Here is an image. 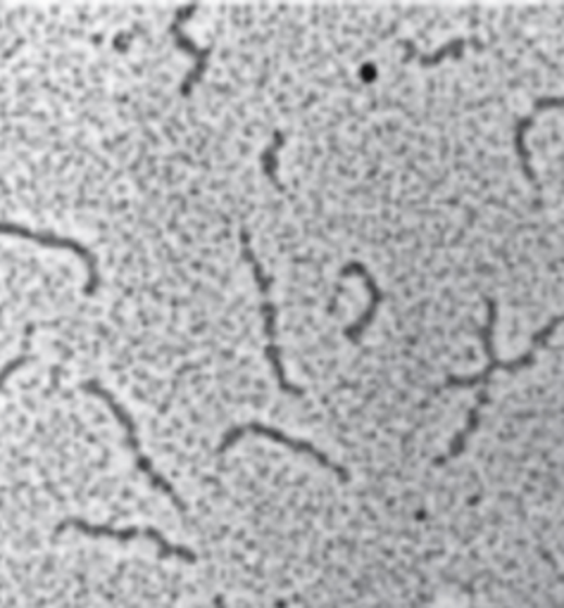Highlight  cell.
I'll return each instance as SVG.
<instances>
[{"instance_id": "6da1fadb", "label": "cell", "mask_w": 564, "mask_h": 608, "mask_svg": "<svg viewBox=\"0 0 564 608\" xmlns=\"http://www.w3.org/2000/svg\"><path fill=\"white\" fill-rule=\"evenodd\" d=\"M496 324H498V304H496V300H486V324L479 328V338H481V345H484L486 359H488L486 366H484V371L474 373V376H467V378L448 376V378H446V383L441 385V390H453V388H486V385H488V380L493 378L496 371L517 373V371L526 369V366H531V364L536 362L538 350L546 347V345H548V340L553 338V333L564 324V314H557L555 319H550L546 326L538 328V331H536L534 338H531V347L526 350V354H522V357H517V359H510V362H503V359H500L498 354H496V345H493Z\"/></svg>"}, {"instance_id": "7a4b0ae2", "label": "cell", "mask_w": 564, "mask_h": 608, "mask_svg": "<svg viewBox=\"0 0 564 608\" xmlns=\"http://www.w3.org/2000/svg\"><path fill=\"white\" fill-rule=\"evenodd\" d=\"M241 250H243V259L248 262L250 271H253V278H255L258 290H260V314H262V326H265V340H267L265 342V357L272 366L274 378H277L281 392H286V395H291V397H303L305 390L293 385L291 380H288L286 371H284L279 335H277V304L272 302V295H270L272 281H270V276L265 274V269H262V264L255 257L253 248H250V236H248L246 228H241Z\"/></svg>"}, {"instance_id": "3957f363", "label": "cell", "mask_w": 564, "mask_h": 608, "mask_svg": "<svg viewBox=\"0 0 564 608\" xmlns=\"http://www.w3.org/2000/svg\"><path fill=\"white\" fill-rule=\"evenodd\" d=\"M84 392H89V395H93L96 400L103 402L105 407L112 411V416L117 418V421H120L122 428H124V435H127V447H129V452H131V456H134L136 468H139V471L150 480V485H153L155 490H160L162 494H165V497L184 514V511H186V504L181 502L177 490H174V487L167 483V478H165V476H160V473H158V468H155L153 464H150V459L143 454L141 442H139V433H136V423H134V418L129 416V411L124 409L122 404H120L115 397H112L103 385H98L96 380H86V383H84Z\"/></svg>"}, {"instance_id": "277c9868", "label": "cell", "mask_w": 564, "mask_h": 608, "mask_svg": "<svg viewBox=\"0 0 564 608\" xmlns=\"http://www.w3.org/2000/svg\"><path fill=\"white\" fill-rule=\"evenodd\" d=\"M65 530H77V532H82V535L108 537V540H117V542L148 540V542L155 544L162 556H170V559H179V561H186V563H196L198 561V556L191 549L181 547V544H172L155 528H115V525L86 523V521H82V518H67V521H62L55 528V532H65Z\"/></svg>"}, {"instance_id": "5b68a950", "label": "cell", "mask_w": 564, "mask_h": 608, "mask_svg": "<svg viewBox=\"0 0 564 608\" xmlns=\"http://www.w3.org/2000/svg\"><path fill=\"white\" fill-rule=\"evenodd\" d=\"M246 435L267 438V440H272V442H277V445H284V447L293 449V452H298V454H305V456H310V459H315L322 468H327V471H331L338 480H343V483H348V478H350V476H348L346 468H343L341 464L331 461L329 456L324 454L322 449H317L315 445H312V442L300 440V438H288L286 433H281V430L270 428V426H262V423H243V426H238V428H231L229 433L224 435L222 442H220V454H224L229 447H234L236 442L241 440V438H246Z\"/></svg>"}, {"instance_id": "8992f818", "label": "cell", "mask_w": 564, "mask_h": 608, "mask_svg": "<svg viewBox=\"0 0 564 608\" xmlns=\"http://www.w3.org/2000/svg\"><path fill=\"white\" fill-rule=\"evenodd\" d=\"M0 236H15L22 240H32V243H39L41 248H55V250H70L77 255L84 264L86 271H89V281H86V295H93L100 283V274H98V259L89 248H84L79 240L74 238H62L55 233H46V231H34V228H24L17 224H8L0 221Z\"/></svg>"}, {"instance_id": "52a82bcc", "label": "cell", "mask_w": 564, "mask_h": 608, "mask_svg": "<svg viewBox=\"0 0 564 608\" xmlns=\"http://www.w3.org/2000/svg\"><path fill=\"white\" fill-rule=\"evenodd\" d=\"M196 12H198V5L177 8V12H174V17H172V24H170V34L174 36V43H177L184 50V53L193 58V69L188 72V76L181 84V96L193 93V88L200 84V79H203V74L208 69V62L212 58V48H200V46L193 43V38H188L184 34V24L188 20H193Z\"/></svg>"}, {"instance_id": "ba28073f", "label": "cell", "mask_w": 564, "mask_h": 608, "mask_svg": "<svg viewBox=\"0 0 564 608\" xmlns=\"http://www.w3.org/2000/svg\"><path fill=\"white\" fill-rule=\"evenodd\" d=\"M560 107H564V96H543V98L536 100L531 112L524 114V117H519L517 124H515V152H517L519 167H522V174L526 176V181L534 186L538 198H541V181H538L536 169H534L531 157H529V150H526V136H529L534 122L541 117L543 112L560 110Z\"/></svg>"}, {"instance_id": "9c48e42d", "label": "cell", "mask_w": 564, "mask_h": 608, "mask_svg": "<svg viewBox=\"0 0 564 608\" xmlns=\"http://www.w3.org/2000/svg\"><path fill=\"white\" fill-rule=\"evenodd\" d=\"M341 276H346V278H348V276H358V278H362V283H365L367 293H369V304H367L365 314H362L353 326H348V328H346V338H348L350 342H360V338L365 335V331H367V328H369L372 321H374L376 312H379V307H381L384 290H381L379 286H376L374 276L369 274L367 266H365V264H360V262H350V264H346Z\"/></svg>"}, {"instance_id": "30bf717a", "label": "cell", "mask_w": 564, "mask_h": 608, "mask_svg": "<svg viewBox=\"0 0 564 608\" xmlns=\"http://www.w3.org/2000/svg\"><path fill=\"white\" fill-rule=\"evenodd\" d=\"M465 48H467V38H453V41H448L446 46L438 48L436 53L424 55L410 41H403L405 58L419 62L422 67H436V65H441V62L448 60V58H462V53H465Z\"/></svg>"}, {"instance_id": "8fae6325", "label": "cell", "mask_w": 564, "mask_h": 608, "mask_svg": "<svg viewBox=\"0 0 564 608\" xmlns=\"http://www.w3.org/2000/svg\"><path fill=\"white\" fill-rule=\"evenodd\" d=\"M284 148V134L277 131L272 136V143L265 148V152H262V172H265V176L270 179V183L281 190V181H279V150Z\"/></svg>"}, {"instance_id": "7c38bea8", "label": "cell", "mask_w": 564, "mask_h": 608, "mask_svg": "<svg viewBox=\"0 0 564 608\" xmlns=\"http://www.w3.org/2000/svg\"><path fill=\"white\" fill-rule=\"evenodd\" d=\"M27 362H29V354H27V352H22V354H17L15 359H10V362L3 366V369H0V390H3V385L8 383V378H10L12 373H15L17 369H22V366L27 364Z\"/></svg>"}]
</instances>
